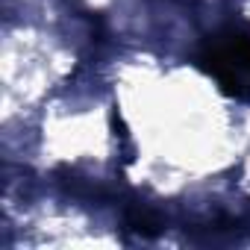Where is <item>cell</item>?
<instances>
[{
	"instance_id": "cell-1",
	"label": "cell",
	"mask_w": 250,
	"mask_h": 250,
	"mask_svg": "<svg viewBox=\"0 0 250 250\" xmlns=\"http://www.w3.org/2000/svg\"><path fill=\"white\" fill-rule=\"evenodd\" d=\"M197 65L221 85L224 94L250 103V27L229 24L206 36Z\"/></svg>"
}]
</instances>
